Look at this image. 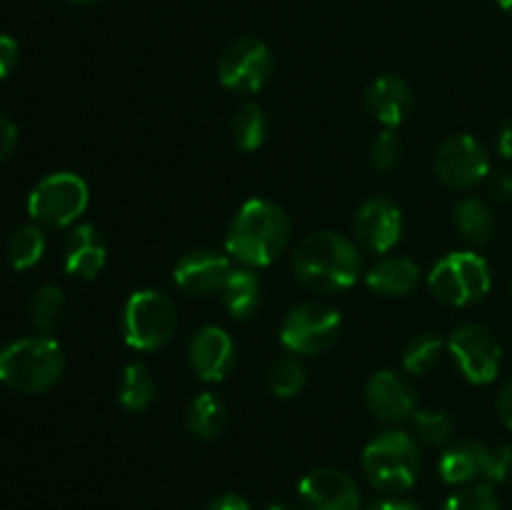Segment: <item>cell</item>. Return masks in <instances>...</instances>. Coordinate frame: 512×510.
Instances as JSON below:
<instances>
[{
	"label": "cell",
	"instance_id": "484cf974",
	"mask_svg": "<svg viewBox=\"0 0 512 510\" xmlns=\"http://www.w3.org/2000/svg\"><path fill=\"white\" fill-rule=\"evenodd\" d=\"M45 235L38 225H23L5 243V255L15 270H28L43 260Z\"/></svg>",
	"mask_w": 512,
	"mask_h": 510
},
{
	"label": "cell",
	"instance_id": "f546056e",
	"mask_svg": "<svg viewBox=\"0 0 512 510\" xmlns=\"http://www.w3.org/2000/svg\"><path fill=\"white\" fill-rule=\"evenodd\" d=\"M268 385L278 398H295L305 388V368L298 355H285L270 365Z\"/></svg>",
	"mask_w": 512,
	"mask_h": 510
},
{
	"label": "cell",
	"instance_id": "9c48e42d",
	"mask_svg": "<svg viewBox=\"0 0 512 510\" xmlns=\"http://www.w3.org/2000/svg\"><path fill=\"white\" fill-rule=\"evenodd\" d=\"M273 75V53L258 38H238L223 50L218 78L228 90L240 95L258 93Z\"/></svg>",
	"mask_w": 512,
	"mask_h": 510
},
{
	"label": "cell",
	"instance_id": "ee69618b",
	"mask_svg": "<svg viewBox=\"0 0 512 510\" xmlns=\"http://www.w3.org/2000/svg\"><path fill=\"white\" fill-rule=\"evenodd\" d=\"M510 298H512V285H510Z\"/></svg>",
	"mask_w": 512,
	"mask_h": 510
},
{
	"label": "cell",
	"instance_id": "e0dca14e",
	"mask_svg": "<svg viewBox=\"0 0 512 510\" xmlns=\"http://www.w3.org/2000/svg\"><path fill=\"white\" fill-rule=\"evenodd\" d=\"M108 260V245L98 228L88 223L73 225V230L65 238V270L75 278L93 280Z\"/></svg>",
	"mask_w": 512,
	"mask_h": 510
},
{
	"label": "cell",
	"instance_id": "d6a6232c",
	"mask_svg": "<svg viewBox=\"0 0 512 510\" xmlns=\"http://www.w3.org/2000/svg\"><path fill=\"white\" fill-rule=\"evenodd\" d=\"M488 483L503 485L512 480V445H500V448L490 450L488 463Z\"/></svg>",
	"mask_w": 512,
	"mask_h": 510
},
{
	"label": "cell",
	"instance_id": "8fae6325",
	"mask_svg": "<svg viewBox=\"0 0 512 510\" xmlns=\"http://www.w3.org/2000/svg\"><path fill=\"white\" fill-rule=\"evenodd\" d=\"M435 173L453 190L475 188L490 173L488 150L470 133L453 135L435 153Z\"/></svg>",
	"mask_w": 512,
	"mask_h": 510
},
{
	"label": "cell",
	"instance_id": "1f68e13d",
	"mask_svg": "<svg viewBox=\"0 0 512 510\" xmlns=\"http://www.w3.org/2000/svg\"><path fill=\"white\" fill-rule=\"evenodd\" d=\"M403 158V140L395 133V128H385L370 145V163L378 170H390Z\"/></svg>",
	"mask_w": 512,
	"mask_h": 510
},
{
	"label": "cell",
	"instance_id": "74e56055",
	"mask_svg": "<svg viewBox=\"0 0 512 510\" xmlns=\"http://www.w3.org/2000/svg\"><path fill=\"white\" fill-rule=\"evenodd\" d=\"M490 193H493V198L500 200V203L512 200V173H500L498 178L490 183Z\"/></svg>",
	"mask_w": 512,
	"mask_h": 510
},
{
	"label": "cell",
	"instance_id": "8d00e7d4",
	"mask_svg": "<svg viewBox=\"0 0 512 510\" xmlns=\"http://www.w3.org/2000/svg\"><path fill=\"white\" fill-rule=\"evenodd\" d=\"M498 415L505 425L512 430V378L503 385L498 395Z\"/></svg>",
	"mask_w": 512,
	"mask_h": 510
},
{
	"label": "cell",
	"instance_id": "5bb4252c",
	"mask_svg": "<svg viewBox=\"0 0 512 510\" xmlns=\"http://www.w3.org/2000/svg\"><path fill=\"white\" fill-rule=\"evenodd\" d=\"M238 360V350H235L233 338L228 330L218 328V325H203L193 333L188 343V363L193 373L205 383H218V380L228 378Z\"/></svg>",
	"mask_w": 512,
	"mask_h": 510
},
{
	"label": "cell",
	"instance_id": "cb8c5ba5",
	"mask_svg": "<svg viewBox=\"0 0 512 510\" xmlns=\"http://www.w3.org/2000/svg\"><path fill=\"white\" fill-rule=\"evenodd\" d=\"M155 398V380L148 365L130 363L120 375L118 385V400L125 410L130 413H140V410L150 408Z\"/></svg>",
	"mask_w": 512,
	"mask_h": 510
},
{
	"label": "cell",
	"instance_id": "d4e9b609",
	"mask_svg": "<svg viewBox=\"0 0 512 510\" xmlns=\"http://www.w3.org/2000/svg\"><path fill=\"white\" fill-rule=\"evenodd\" d=\"M230 135L240 150H258L268 138V118L258 103H243L230 118Z\"/></svg>",
	"mask_w": 512,
	"mask_h": 510
},
{
	"label": "cell",
	"instance_id": "7402d4cb",
	"mask_svg": "<svg viewBox=\"0 0 512 510\" xmlns=\"http://www.w3.org/2000/svg\"><path fill=\"white\" fill-rule=\"evenodd\" d=\"M225 420H228V413H225L223 400L215 393L195 395L188 403V408H185V428H188L195 438H215V435L223 433Z\"/></svg>",
	"mask_w": 512,
	"mask_h": 510
},
{
	"label": "cell",
	"instance_id": "2e32d148",
	"mask_svg": "<svg viewBox=\"0 0 512 510\" xmlns=\"http://www.w3.org/2000/svg\"><path fill=\"white\" fill-rule=\"evenodd\" d=\"M230 273H233V263L230 255L220 253V250L198 248L185 253L175 265V285L190 295H210L223 290L228 283Z\"/></svg>",
	"mask_w": 512,
	"mask_h": 510
},
{
	"label": "cell",
	"instance_id": "e575fe53",
	"mask_svg": "<svg viewBox=\"0 0 512 510\" xmlns=\"http://www.w3.org/2000/svg\"><path fill=\"white\" fill-rule=\"evenodd\" d=\"M18 43L10 35H0V80L8 78L18 65Z\"/></svg>",
	"mask_w": 512,
	"mask_h": 510
},
{
	"label": "cell",
	"instance_id": "52a82bcc",
	"mask_svg": "<svg viewBox=\"0 0 512 510\" xmlns=\"http://www.w3.org/2000/svg\"><path fill=\"white\" fill-rule=\"evenodd\" d=\"M90 188L78 173H50L30 190L28 213L48 228H68L88 210Z\"/></svg>",
	"mask_w": 512,
	"mask_h": 510
},
{
	"label": "cell",
	"instance_id": "277c9868",
	"mask_svg": "<svg viewBox=\"0 0 512 510\" xmlns=\"http://www.w3.org/2000/svg\"><path fill=\"white\" fill-rule=\"evenodd\" d=\"M363 470L375 490L400 495L413 488L420 473V445L405 430L378 433L363 450Z\"/></svg>",
	"mask_w": 512,
	"mask_h": 510
},
{
	"label": "cell",
	"instance_id": "603a6c76",
	"mask_svg": "<svg viewBox=\"0 0 512 510\" xmlns=\"http://www.w3.org/2000/svg\"><path fill=\"white\" fill-rule=\"evenodd\" d=\"M455 225L470 245H485L495 233L493 210L485 200L470 195L455 205Z\"/></svg>",
	"mask_w": 512,
	"mask_h": 510
},
{
	"label": "cell",
	"instance_id": "d590c367",
	"mask_svg": "<svg viewBox=\"0 0 512 510\" xmlns=\"http://www.w3.org/2000/svg\"><path fill=\"white\" fill-rule=\"evenodd\" d=\"M205 510H253L248 500L238 493H223L218 498L210 500V505Z\"/></svg>",
	"mask_w": 512,
	"mask_h": 510
},
{
	"label": "cell",
	"instance_id": "9a60e30c",
	"mask_svg": "<svg viewBox=\"0 0 512 510\" xmlns=\"http://www.w3.org/2000/svg\"><path fill=\"white\" fill-rule=\"evenodd\" d=\"M365 403L375 418L398 425L413 418L418 410V395L403 375L393 373V370H378L370 375L368 385H365Z\"/></svg>",
	"mask_w": 512,
	"mask_h": 510
},
{
	"label": "cell",
	"instance_id": "b9f144b4",
	"mask_svg": "<svg viewBox=\"0 0 512 510\" xmlns=\"http://www.w3.org/2000/svg\"><path fill=\"white\" fill-rule=\"evenodd\" d=\"M498 5L505 10V13L512 15V0H498Z\"/></svg>",
	"mask_w": 512,
	"mask_h": 510
},
{
	"label": "cell",
	"instance_id": "f1b7e54d",
	"mask_svg": "<svg viewBox=\"0 0 512 510\" xmlns=\"http://www.w3.org/2000/svg\"><path fill=\"white\" fill-rule=\"evenodd\" d=\"M440 358H443V340L435 333H420L405 345L403 365L408 373L425 375L440 363Z\"/></svg>",
	"mask_w": 512,
	"mask_h": 510
},
{
	"label": "cell",
	"instance_id": "ab89813d",
	"mask_svg": "<svg viewBox=\"0 0 512 510\" xmlns=\"http://www.w3.org/2000/svg\"><path fill=\"white\" fill-rule=\"evenodd\" d=\"M498 150L503 158L512 160V118L508 123H503V128H500L498 133Z\"/></svg>",
	"mask_w": 512,
	"mask_h": 510
},
{
	"label": "cell",
	"instance_id": "44dd1931",
	"mask_svg": "<svg viewBox=\"0 0 512 510\" xmlns=\"http://www.w3.org/2000/svg\"><path fill=\"white\" fill-rule=\"evenodd\" d=\"M223 305L235 320H250L263 308V280L255 268H238L230 273L228 283L223 285Z\"/></svg>",
	"mask_w": 512,
	"mask_h": 510
},
{
	"label": "cell",
	"instance_id": "4316f807",
	"mask_svg": "<svg viewBox=\"0 0 512 510\" xmlns=\"http://www.w3.org/2000/svg\"><path fill=\"white\" fill-rule=\"evenodd\" d=\"M65 310V295L58 285H43L30 300V318L43 335H50L60 325Z\"/></svg>",
	"mask_w": 512,
	"mask_h": 510
},
{
	"label": "cell",
	"instance_id": "7c38bea8",
	"mask_svg": "<svg viewBox=\"0 0 512 510\" xmlns=\"http://www.w3.org/2000/svg\"><path fill=\"white\" fill-rule=\"evenodd\" d=\"M353 235L370 253H388L403 238V213L383 195L368 198L355 213Z\"/></svg>",
	"mask_w": 512,
	"mask_h": 510
},
{
	"label": "cell",
	"instance_id": "4dcf8cb0",
	"mask_svg": "<svg viewBox=\"0 0 512 510\" xmlns=\"http://www.w3.org/2000/svg\"><path fill=\"white\" fill-rule=\"evenodd\" d=\"M440 510H500V498L493 483H473L450 495Z\"/></svg>",
	"mask_w": 512,
	"mask_h": 510
},
{
	"label": "cell",
	"instance_id": "60d3db41",
	"mask_svg": "<svg viewBox=\"0 0 512 510\" xmlns=\"http://www.w3.org/2000/svg\"><path fill=\"white\" fill-rule=\"evenodd\" d=\"M265 510H295V508L290 503H285V500H280V503H270Z\"/></svg>",
	"mask_w": 512,
	"mask_h": 510
},
{
	"label": "cell",
	"instance_id": "ba28073f",
	"mask_svg": "<svg viewBox=\"0 0 512 510\" xmlns=\"http://www.w3.org/2000/svg\"><path fill=\"white\" fill-rule=\"evenodd\" d=\"M343 318L328 303L308 300L285 315L280 325V340L293 355H320L338 340Z\"/></svg>",
	"mask_w": 512,
	"mask_h": 510
},
{
	"label": "cell",
	"instance_id": "4fadbf2b",
	"mask_svg": "<svg viewBox=\"0 0 512 510\" xmlns=\"http://www.w3.org/2000/svg\"><path fill=\"white\" fill-rule=\"evenodd\" d=\"M298 495L305 510H360L358 483L338 468L310 470L300 480Z\"/></svg>",
	"mask_w": 512,
	"mask_h": 510
},
{
	"label": "cell",
	"instance_id": "7bdbcfd3",
	"mask_svg": "<svg viewBox=\"0 0 512 510\" xmlns=\"http://www.w3.org/2000/svg\"><path fill=\"white\" fill-rule=\"evenodd\" d=\"M70 3H78V5H85V3H95V0H70Z\"/></svg>",
	"mask_w": 512,
	"mask_h": 510
},
{
	"label": "cell",
	"instance_id": "ffe728a7",
	"mask_svg": "<svg viewBox=\"0 0 512 510\" xmlns=\"http://www.w3.org/2000/svg\"><path fill=\"white\" fill-rule=\"evenodd\" d=\"M420 268L408 255H388L380 258L365 275V283L373 293L383 298H403L418 288Z\"/></svg>",
	"mask_w": 512,
	"mask_h": 510
},
{
	"label": "cell",
	"instance_id": "ac0fdd59",
	"mask_svg": "<svg viewBox=\"0 0 512 510\" xmlns=\"http://www.w3.org/2000/svg\"><path fill=\"white\" fill-rule=\"evenodd\" d=\"M490 448L480 440L463 438L450 443L440 455L438 470L448 485H473L488 475Z\"/></svg>",
	"mask_w": 512,
	"mask_h": 510
},
{
	"label": "cell",
	"instance_id": "836d02e7",
	"mask_svg": "<svg viewBox=\"0 0 512 510\" xmlns=\"http://www.w3.org/2000/svg\"><path fill=\"white\" fill-rule=\"evenodd\" d=\"M15 145H18V128L8 115L0 113V163L13 155Z\"/></svg>",
	"mask_w": 512,
	"mask_h": 510
},
{
	"label": "cell",
	"instance_id": "6da1fadb",
	"mask_svg": "<svg viewBox=\"0 0 512 510\" xmlns=\"http://www.w3.org/2000/svg\"><path fill=\"white\" fill-rule=\"evenodd\" d=\"M290 218L283 205L268 198L245 200L225 235V250L245 268H265L285 253Z\"/></svg>",
	"mask_w": 512,
	"mask_h": 510
},
{
	"label": "cell",
	"instance_id": "8992f818",
	"mask_svg": "<svg viewBox=\"0 0 512 510\" xmlns=\"http://www.w3.org/2000/svg\"><path fill=\"white\" fill-rule=\"evenodd\" d=\"M428 285L438 300L455 305V308H465L490 293L493 273L483 255L473 253V250H455L433 265Z\"/></svg>",
	"mask_w": 512,
	"mask_h": 510
},
{
	"label": "cell",
	"instance_id": "83f0119b",
	"mask_svg": "<svg viewBox=\"0 0 512 510\" xmlns=\"http://www.w3.org/2000/svg\"><path fill=\"white\" fill-rule=\"evenodd\" d=\"M413 428L418 440H423L425 445L430 448H448L450 440H453V418H450L445 410L438 408H425V410H415L413 418Z\"/></svg>",
	"mask_w": 512,
	"mask_h": 510
},
{
	"label": "cell",
	"instance_id": "d6986e66",
	"mask_svg": "<svg viewBox=\"0 0 512 510\" xmlns=\"http://www.w3.org/2000/svg\"><path fill=\"white\" fill-rule=\"evenodd\" d=\"M365 103L378 123L385 128H398L413 110V90L398 75H380L368 85Z\"/></svg>",
	"mask_w": 512,
	"mask_h": 510
},
{
	"label": "cell",
	"instance_id": "5b68a950",
	"mask_svg": "<svg viewBox=\"0 0 512 510\" xmlns=\"http://www.w3.org/2000/svg\"><path fill=\"white\" fill-rule=\"evenodd\" d=\"M178 328L173 300L153 288L135 290L123 308V338L133 350H160L170 343Z\"/></svg>",
	"mask_w": 512,
	"mask_h": 510
},
{
	"label": "cell",
	"instance_id": "3957f363",
	"mask_svg": "<svg viewBox=\"0 0 512 510\" xmlns=\"http://www.w3.org/2000/svg\"><path fill=\"white\" fill-rule=\"evenodd\" d=\"M63 370V348L50 335L15 340L0 350V383L18 393H45L63 378Z\"/></svg>",
	"mask_w": 512,
	"mask_h": 510
},
{
	"label": "cell",
	"instance_id": "f35d334b",
	"mask_svg": "<svg viewBox=\"0 0 512 510\" xmlns=\"http://www.w3.org/2000/svg\"><path fill=\"white\" fill-rule=\"evenodd\" d=\"M363 510H420L413 500H403V498H385V500H375L370 503L368 508Z\"/></svg>",
	"mask_w": 512,
	"mask_h": 510
},
{
	"label": "cell",
	"instance_id": "30bf717a",
	"mask_svg": "<svg viewBox=\"0 0 512 510\" xmlns=\"http://www.w3.org/2000/svg\"><path fill=\"white\" fill-rule=\"evenodd\" d=\"M448 350L460 373L473 385H488L498 378L500 365H503V348L485 325H460L450 335Z\"/></svg>",
	"mask_w": 512,
	"mask_h": 510
},
{
	"label": "cell",
	"instance_id": "7a4b0ae2",
	"mask_svg": "<svg viewBox=\"0 0 512 510\" xmlns=\"http://www.w3.org/2000/svg\"><path fill=\"white\" fill-rule=\"evenodd\" d=\"M293 268L305 288L333 295L353 288L363 270V258L355 240L348 235L320 230L300 240L293 255Z\"/></svg>",
	"mask_w": 512,
	"mask_h": 510
}]
</instances>
